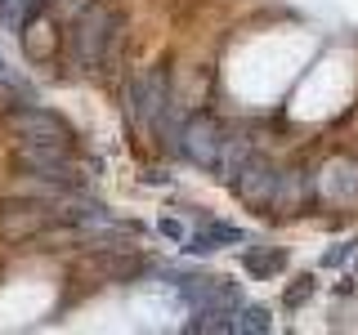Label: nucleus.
<instances>
[{
	"label": "nucleus",
	"instance_id": "nucleus-2",
	"mask_svg": "<svg viewBox=\"0 0 358 335\" xmlns=\"http://www.w3.org/2000/svg\"><path fill=\"white\" fill-rule=\"evenodd\" d=\"M309 290H313V277H300V286H291V290H287V304H291V308H296V304H305V299H309Z\"/></svg>",
	"mask_w": 358,
	"mask_h": 335
},
{
	"label": "nucleus",
	"instance_id": "nucleus-1",
	"mask_svg": "<svg viewBox=\"0 0 358 335\" xmlns=\"http://www.w3.org/2000/svg\"><path fill=\"white\" fill-rule=\"evenodd\" d=\"M246 268H251V273H273V268H282V255H246Z\"/></svg>",
	"mask_w": 358,
	"mask_h": 335
}]
</instances>
